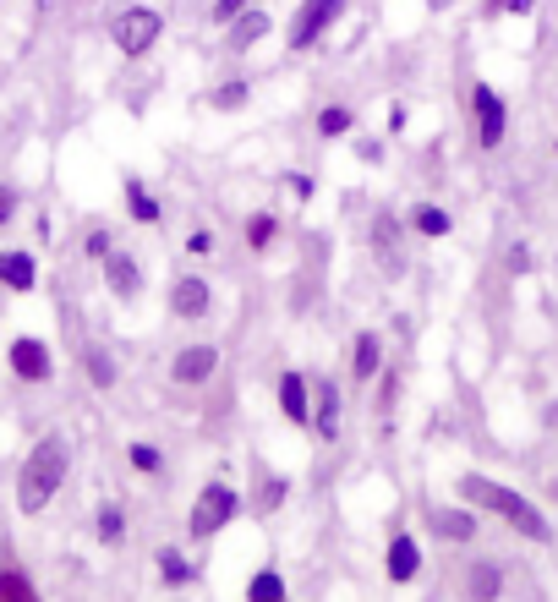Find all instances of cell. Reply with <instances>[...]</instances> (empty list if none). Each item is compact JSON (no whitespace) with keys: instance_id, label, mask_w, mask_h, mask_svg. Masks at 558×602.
I'll list each match as a JSON object with an SVG mask.
<instances>
[{"instance_id":"obj_1","label":"cell","mask_w":558,"mask_h":602,"mask_svg":"<svg viewBox=\"0 0 558 602\" xmlns=\"http://www.w3.org/2000/svg\"><path fill=\"white\" fill-rule=\"evenodd\" d=\"M455 493H460V504L487 509L493 520H504V526L515 531V537H526V542H553L548 515H542V509L531 504L520 488H504V482L482 477V471H465V477H455Z\"/></svg>"},{"instance_id":"obj_2","label":"cell","mask_w":558,"mask_h":602,"mask_svg":"<svg viewBox=\"0 0 558 602\" xmlns=\"http://www.w3.org/2000/svg\"><path fill=\"white\" fill-rule=\"evenodd\" d=\"M66 477H72V444H66V433H44L17 466V509L44 515L55 504V493L66 488Z\"/></svg>"},{"instance_id":"obj_3","label":"cell","mask_w":558,"mask_h":602,"mask_svg":"<svg viewBox=\"0 0 558 602\" xmlns=\"http://www.w3.org/2000/svg\"><path fill=\"white\" fill-rule=\"evenodd\" d=\"M241 509H247V504H241V493L230 488V482H203L197 499H192V515H186V537H192V542L219 537V531H225Z\"/></svg>"},{"instance_id":"obj_4","label":"cell","mask_w":558,"mask_h":602,"mask_svg":"<svg viewBox=\"0 0 558 602\" xmlns=\"http://www.w3.org/2000/svg\"><path fill=\"white\" fill-rule=\"evenodd\" d=\"M159 39H165V11H154V6H126V11L110 17V44L126 55V61L154 55Z\"/></svg>"},{"instance_id":"obj_5","label":"cell","mask_w":558,"mask_h":602,"mask_svg":"<svg viewBox=\"0 0 558 602\" xmlns=\"http://www.w3.org/2000/svg\"><path fill=\"white\" fill-rule=\"evenodd\" d=\"M345 6H351V0H301L296 17L285 22V44L290 50H318V44L329 39V28L345 17Z\"/></svg>"},{"instance_id":"obj_6","label":"cell","mask_w":558,"mask_h":602,"mask_svg":"<svg viewBox=\"0 0 558 602\" xmlns=\"http://www.w3.org/2000/svg\"><path fill=\"white\" fill-rule=\"evenodd\" d=\"M471 126H476V148H482V154L504 148V137H509V104H504V94H498L493 83H471Z\"/></svg>"},{"instance_id":"obj_7","label":"cell","mask_w":558,"mask_h":602,"mask_svg":"<svg viewBox=\"0 0 558 602\" xmlns=\"http://www.w3.org/2000/svg\"><path fill=\"white\" fill-rule=\"evenodd\" d=\"M6 367H11V378H17V384L44 389V384L55 378V351L39 340V334H11V345H6Z\"/></svg>"},{"instance_id":"obj_8","label":"cell","mask_w":558,"mask_h":602,"mask_svg":"<svg viewBox=\"0 0 558 602\" xmlns=\"http://www.w3.org/2000/svg\"><path fill=\"white\" fill-rule=\"evenodd\" d=\"M422 526L433 531L438 542H449V548H471L482 520H476L471 504H433V509H422Z\"/></svg>"},{"instance_id":"obj_9","label":"cell","mask_w":558,"mask_h":602,"mask_svg":"<svg viewBox=\"0 0 558 602\" xmlns=\"http://www.w3.org/2000/svg\"><path fill=\"white\" fill-rule=\"evenodd\" d=\"M165 307H170V318H176V323H203L208 312H214V285H208L203 274H176Z\"/></svg>"},{"instance_id":"obj_10","label":"cell","mask_w":558,"mask_h":602,"mask_svg":"<svg viewBox=\"0 0 558 602\" xmlns=\"http://www.w3.org/2000/svg\"><path fill=\"white\" fill-rule=\"evenodd\" d=\"M214 373H219V345H208V340H192L170 356V384L176 389H203Z\"/></svg>"},{"instance_id":"obj_11","label":"cell","mask_w":558,"mask_h":602,"mask_svg":"<svg viewBox=\"0 0 558 602\" xmlns=\"http://www.w3.org/2000/svg\"><path fill=\"white\" fill-rule=\"evenodd\" d=\"M274 400H279V416H285L290 427H312V373L285 367L279 384H274Z\"/></svg>"},{"instance_id":"obj_12","label":"cell","mask_w":558,"mask_h":602,"mask_svg":"<svg viewBox=\"0 0 558 602\" xmlns=\"http://www.w3.org/2000/svg\"><path fill=\"white\" fill-rule=\"evenodd\" d=\"M99 269H104V291L121 301V307H132V301L143 296V263H137L132 252H121V247H115L110 258L99 263Z\"/></svg>"},{"instance_id":"obj_13","label":"cell","mask_w":558,"mask_h":602,"mask_svg":"<svg viewBox=\"0 0 558 602\" xmlns=\"http://www.w3.org/2000/svg\"><path fill=\"white\" fill-rule=\"evenodd\" d=\"M383 575H389L394 586H411L416 575H422V542L411 537V531H394L389 548H383Z\"/></svg>"},{"instance_id":"obj_14","label":"cell","mask_w":558,"mask_h":602,"mask_svg":"<svg viewBox=\"0 0 558 602\" xmlns=\"http://www.w3.org/2000/svg\"><path fill=\"white\" fill-rule=\"evenodd\" d=\"M77 367H83V378L99 389V395H110V389L121 384V362H115V351H110V345H99V340L77 345Z\"/></svg>"},{"instance_id":"obj_15","label":"cell","mask_w":558,"mask_h":602,"mask_svg":"<svg viewBox=\"0 0 558 602\" xmlns=\"http://www.w3.org/2000/svg\"><path fill=\"white\" fill-rule=\"evenodd\" d=\"M269 33H274V17H269L263 6H247V11H241V17L225 28V50H230V55H247V50H258Z\"/></svg>"},{"instance_id":"obj_16","label":"cell","mask_w":558,"mask_h":602,"mask_svg":"<svg viewBox=\"0 0 558 602\" xmlns=\"http://www.w3.org/2000/svg\"><path fill=\"white\" fill-rule=\"evenodd\" d=\"M0 285L11 296H28L39 291V258L28 247H0Z\"/></svg>"},{"instance_id":"obj_17","label":"cell","mask_w":558,"mask_h":602,"mask_svg":"<svg viewBox=\"0 0 558 602\" xmlns=\"http://www.w3.org/2000/svg\"><path fill=\"white\" fill-rule=\"evenodd\" d=\"M460 597L465 602H498V597H504V564L471 559V564H465V575H460Z\"/></svg>"},{"instance_id":"obj_18","label":"cell","mask_w":558,"mask_h":602,"mask_svg":"<svg viewBox=\"0 0 558 602\" xmlns=\"http://www.w3.org/2000/svg\"><path fill=\"white\" fill-rule=\"evenodd\" d=\"M340 389L329 384V378H318V384H312V433L323 438V444H334V438H340Z\"/></svg>"},{"instance_id":"obj_19","label":"cell","mask_w":558,"mask_h":602,"mask_svg":"<svg viewBox=\"0 0 558 602\" xmlns=\"http://www.w3.org/2000/svg\"><path fill=\"white\" fill-rule=\"evenodd\" d=\"M121 203H126V219H132V225H143V230L165 225V203H159L137 176H126V181H121Z\"/></svg>"},{"instance_id":"obj_20","label":"cell","mask_w":558,"mask_h":602,"mask_svg":"<svg viewBox=\"0 0 558 602\" xmlns=\"http://www.w3.org/2000/svg\"><path fill=\"white\" fill-rule=\"evenodd\" d=\"M378 373H383V340H378V329H362L351 340V378L356 384H372Z\"/></svg>"},{"instance_id":"obj_21","label":"cell","mask_w":558,"mask_h":602,"mask_svg":"<svg viewBox=\"0 0 558 602\" xmlns=\"http://www.w3.org/2000/svg\"><path fill=\"white\" fill-rule=\"evenodd\" d=\"M93 537H99V548H121L126 542V504L121 499H99V509H93Z\"/></svg>"},{"instance_id":"obj_22","label":"cell","mask_w":558,"mask_h":602,"mask_svg":"<svg viewBox=\"0 0 558 602\" xmlns=\"http://www.w3.org/2000/svg\"><path fill=\"white\" fill-rule=\"evenodd\" d=\"M290 499V477H279V471H258V488H252V515L269 520L279 515V504Z\"/></svg>"},{"instance_id":"obj_23","label":"cell","mask_w":558,"mask_h":602,"mask_svg":"<svg viewBox=\"0 0 558 602\" xmlns=\"http://www.w3.org/2000/svg\"><path fill=\"white\" fill-rule=\"evenodd\" d=\"M411 230L422 241H444L449 230H455V214H449V208H438V203H416L411 208Z\"/></svg>"},{"instance_id":"obj_24","label":"cell","mask_w":558,"mask_h":602,"mask_svg":"<svg viewBox=\"0 0 558 602\" xmlns=\"http://www.w3.org/2000/svg\"><path fill=\"white\" fill-rule=\"evenodd\" d=\"M247 104H252L247 77H225V83L208 88V110H219V115H236V110H247Z\"/></svg>"},{"instance_id":"obj_25","label":"cell","mask_w":558,"mask_h":602,"mask_svg":"<svg viewBox=\"0 0 558 602\" xmlns=\"http://www.w3.org/2000/svg\"><path fill=\"white\" fill-rule=\"evenodd\" d=\"M126 466H132L137 477H165V449L148 444V438H132V444H126Z\"/></svg>"},{"instance_id":"obj_26","label":"cell","mask_w":558,"mask_h":602,"mask_svg":"<svg viewBox=\"0 0 558 602\" xmlns=\"http://www.w3.org/2000/svg\"><path fill=\"white\" fill-rule=\"evenodd\" d=\"M0 602H44L39 586H33L28 570H17V564H0Z\"/></svg>"},{"instance_id":"obj_27","label":"cell","mask_w":558,"mask_h":602,"mask_svg":"<svg viewBox=\"0 0 558 602\" xmlns=\"http://www.w3.org/2000/svg\"><path fill=\"white\" fill-rule=\"evenodd\" d=\"M372 247H378V258L389 252V269H400V258H394V247H400V214L394 208L372 214Z\"/></svg>"},{"instance_id":"obj_28","label":"cell","mask_w":558,"mask_h":602,"mask_svg":"<svg viewBox=\"0 0 558 602\" xmlns=\"http://www.w3.org/2000/svg\"><path fill=\"white\" fill-rule=\"evenodd\" d=\"M351 132H356V110H351V104H323V110H318V137H323V143L351 137Z\"/></svg>"},{"instance_id":"obj_29","label":"cell","mask_w":558,"mask_h":602,"mask_svg":"<svg viewBox=\"0 0 558 602\" xmlns=\"http://www.w3.org/2000/svg\"><path fill=\"white\" fill-rule=\"evenodd\" d=\"M159 581H165L170 592H181V586H192V581H197V570L186 564V553H181V548H165V553H159Z\"/></svg>"},{"instance_id":"obj_30","label":"cell","mask_w":558,"mask_h":602,"mask_svg":"<svg viewBox=\"0 0 558 602\" xmlns=\"http://www.w3.org/2000/svg\"><path fill=\"white\" fill-rule=\"evenodd\" d=\"M247 602H285V575H279L274 564H263L247 581Z\"/></svg>"},{"instance_id":"obj_31","label":"cell","mask_w":558,"mask_h":602,"mask_svg":"<svg viewBox=\"0 0 558 602\" xmlns=\"http://www.w3.org/2000/svg\"><path fill=\"white\" fill-rule=\"evenodd\" d=\"M279 241V219L269 214V208H258V214H247V247L252 252H269Z\"/></svg>"},{"instance_id":"obj_32","label":"cell","mask_w":558,"mask_h":602,"mask_svg":"<svg viewBox=\"0 0 558 602\" xmlns=\"http://www.w3.org/2000/svg\"><path fill=\"white\" fill-rule=\"evenodd\" d=\"M83 252H88L93 263H104V258H110V252H115V236H110V230H104V225H93L88 236H83Z\"/></svg>"},{"instance_id":"obj_33","label":"cell","mask_w":558,"mask_h":602,"mask_svg":"<svg viewBox=\"0 0 558 602\" xmlns=\"http://www.w3.org/2000/svg\"><path fill=\"white\" fill-rule=\"evenodd\" d=\"M247 6H252V0H214V6H208V22H214V28H230Z\"/></svg>"},{"instance_id":"obj_34","label":"cell","mask_w":558,"mask_h":602,"mask_svg":"<svg viewBox=\"0 0 558 602\" xmlns=\"http://www.w3.org/2000/svg\"><path fill=\"white\" fill-rule=\"evenodd\" d=\"M17 214H22V192L0 181V230H6V225H11V219H17Z\"/></svg>"},{"instance_id":"obj_35","label":"cell","mask_w":558,"mask_h":602,"mask_svg":"<svg viewBox=\"0 0 558 602\" xmlns=\"http://www.w3.org/2000/svg\"><path fill=\"white\" fill-rule=\"evenodd\" d=\"M214 241H219L214 230H208V225H197L192 236H186V252H192V258H208V252H214Z\"/></svg>"},{"instance_id":"obj_36","label":"cell","mask_w":558,"mask_h":602,"mask_svg":"<svg viewBox=\"0 0 558 602\" xmlns=\"http://www.w3.org/2000/svg\"><path fill=\"white\" fill-rule=\"evenodd\" d=\"M394 395H400V378L389 373V378H383V389H378V416H389V411H394Z\"/></svg>"},{"instance_id":"obj_37","label":"cell","mask_w":558,"mask_h":602,"mask_svg":"<svg viewBox=\"0 0 558 602\" xmlns=\"http://www.w3.org/2000/svg\"><path fill=\"white\" fill-rule=\"evenodd\" d=\"M526 269H531V247L515 241V247H509V274H526Z\"/></svg>"},{"instance_id":"obj_38","label":"cell","mask_w":558,"mask_h":602,"mask_svg":"<svg viewBox=\"0 0 558 602\" xmlns=\"http://www.w3.org/2000/svg\"><path fill=\"white\" fill-rule=\"evenodd\" d=\"M356 159H362V165H378V159H383V143H378V137H362V143H356Z\"/></svg>"},{"instance_id":"obj_39","label":"cell","mask_w":558,"mask_h":602,"mask_svg":"<svg viewBox=\"0 0 558 602\" xmlns=\"http://www.w3.org/2000/svg\"><path fill=\"white\" fill-rule=\"evenodd\" d=\"M285 187H290V198H296V203L312 198V176H285Z\"/></svg>"},{"instance_id":"obj_40","label":"cell","mask_w":558,"mask_h":602,"mask_svg":"<svg viewBox=\"0 0 558 602\" xmlns=\"http://www.w3.org/2000/svg\"><path fill=\"white\" fill-rule=\"evenodd\" d=\"M531 6H537V0H504L509 17H531Z\"/></svg>"},{"instance_id":"obj_41","label":"cell","mask_w":558,"mask_h":602,"mask_svg":"<svg viewBox=\"0 0 558 602\" xmlns=\"http://www.w3.org/2000/svg\"><path fill=\"white\" fill-rule=\"evenodd\" d=\"M542 422H548V427H558V400L548 405V411H542Z\"/></svg>"},{"instance_id":"obj_42","label":"cell","mask_w":558,"mask_h":602,"mask_svg":"<svg viewBox=\"0 0 558 602\" xmlns=\"http://www.w3.org/2000/svg\"><path fill=\"white\" fill-rule=\"evenodd\" d=\"M482 11H487V17H498V11H504V0H482Z\"/></svg>"},{"instance_id":"obj_43","label":"cell","mask_w":558,"mask_h":602,"mask_svg":"<svg viewBox=\"0 0 558 602\" xmlns=\"http://www.w3.org/2000/svg\"><path fill=\"white\" fill-rule=\"evenodd\" d=\"M449 6H460V0H427V11H449Z\"/></svg>"},{"instance_id":"obj_44","label":"cell","mask_w":558,"mask_h":602,"mask_svg":"<svg viewBox=\"0 0 558 602\" xmlns=\"http://www.w3.org/2000/svg\"><path fill=\"white\" fill-rule=\"evenodd\" d=\"M553 154H558V143H553Z\"/></svg>"}]
</instances>
